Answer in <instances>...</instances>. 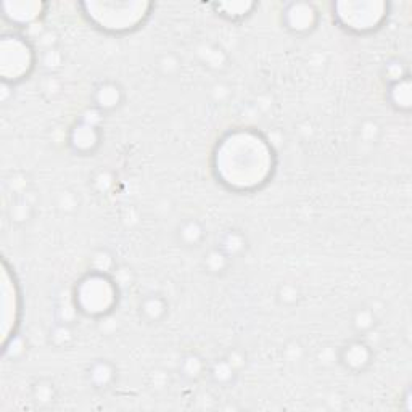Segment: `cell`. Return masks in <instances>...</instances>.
Segmentation results:
<instances>
[{"label": "cell", "mask_w": 412, "mask_h": 412, "mask_svg": "<svg viewBox=\"0 0 412 412\" xmlns=\"http://www.w3.org/2000/svg\"><path fill=\"white\" fill-rule=\"evenodd\" d=\"M372 348L363 340H351L341 348L340 363L351 372H364L372 364Z\"/></svg>", "instance_id": "cell-9"}, {"label": "cell", "mask_w": 412, "mask_h": 412, "mask_svg": "<svg viewBox=\"0 0 412 412\" xmlns=\"http://www.w3.org/2000/svg\"><path fill=\"white\" fill-rule=\"evenodd\" d=\"M227 361H229L231 363V366L233 367V369H236L237 372L242 369V367L245 366V354L242 353V351H238V350H233V351H231L229 354H227V358H226Z\"/></svg>", "instance_id": "cell-32"}, {"label": "cell", "mask_w": 412, "mask_h": 412, "mask_svg": "<svg viewBox=\"0 0 412 412\" xmlns=\"http://www.w3.org/2000/svg\"><path fill=\"white\" fill-rule=\"evenodd\" d=\"M124 100V92L119 84L111 81L101 82L94 92V104L95 109L100 110L101 113L116 110Z\"/></svg>", "instance_id": "cell-11"}, {"label": "cell", "mask_w": 412, "mask_h": 412, "mask_svg": "<svg viewBox=\"0 0 412 412\" xmlns=\"http://www.w3.org/2000/svg\"><path fill=\"white\" fill-rule=\"evenodd\" d=\"M87 380L95 390L110 388L116 380V367L106 359L94 361L87 369Z\"/></svg>", "instance_id": "cell-12"}, {"label": "cell", "mask_w": 412, "mask_h": 412, "mask_svg": "<svg viewBox=\"0 0 412 412\" xmlns=\"http://www.w3.org/2000/svg\"><path fill=\"white\" fill-rule=\"evenodd\" d=\"M36 50L24 37L4 36L0 44V73L7 84H15L29 76L36 65Z\"/></svg>", "instance_id": "cell-4"}, {"label": "cell", "mask_w": 412, "mask_h": 412, "mask_svg": "<svg viewBox=\"0 0 412 412\" xmlns=\"http://www.w3.org/2000/svg\"><path fill=\"white\" fill-rule=\"evenodd\" d=\"M205 372V361H203L199 354L189 353L181 361V373L189 380H196L203 376Z\"/></svg>", "instance_id": "cell-21"}, {"label": "cell", "mask_w": 412, "mask_h": 412, "mask_svg": "<svg viewBox=\"0 0 412 412\" xmlns=\"http://www.w3.org/2000/svg\"><path fill=\"white\" fill-rule=\"evenodd\" d=\"M236 376H237V371L233 369L229 361H227L226 358L218 361V363L211 367V377L216 383H221V385L231 383L232 380L236 378Z\"/></svg>", "instance_id": "cell-25"}, {"label": "cell", "mask_w": 412, "mask_h": 412, "mask_svg": "<svg viewBox=\"0 0 412 412\" xmlns=\"http://www.w3.org/2000/svg\"><path fill=\"white\" fill-rule=\"evenodd\" d=\"M115 256L111 255L109 250H97L91 258V271L100 272V274H113V271L116 269Z\"/></svg>", "instance_id": "cell-22"}, {"label": "cell", "mask_w": 412, "mask_h": 412, "mask_svg": "<svg viewBox=\"0 0 412 412\" xmlns=\"http://www.w3.org/2000/svg\"><path fill=\"white\" fill-rule=\"evenodd\" d=\"M272 150L255 132L240 131L218 145L214 169L221 182L233 190H253L268 181L272 173Z\"/></svg>", "instance_id": "cell-1"}, {"label": "cell", "mask_w": 412, "mask_h": 412, "mask_svg": "<svg viewBox=\"0 0 412 412\" xmlns=\"http://www.w3.org/2000/svg\"><path fill=\"white\" fill-rule=\"evenodd\" d=\"M2 321H4V345L15 337V331L18 326V314H20V291L15 282V277L10 274L7 264H4V276H2Z\"/></svg>", "instance_id": "cell-6"}, {"label": "cell", "mask_w": 412, "mask_h": 412, "mask_svg": "<svg viewBox=\"0 0 412 412\" xmlns=\"http://www.w3.org/2000/svg\"><path fill=\"white\" fill-rule=\"evenodd\" d=\"M36 195L33 189L26 190L21 195H16L10 206V218L15 224H26L28 221L33 219L36 211Z\"/></svg>", "instance_id": "cell-13"}, {"label": "cell", "mask_w": 412, "mask_h": 412, "mask_svg": "<svg viewBox=\"0 0 412 412\" xmlns=\"http://www.w3.org/2000/svg\"><path fill=\"white\" fill-rule=\"evenodd\" d=\"M39 60L42 63V66L47 69V71H55V69H59L61 66V61H63V55L60 54V50L54 47V49H47V50H41V56Z\"/></svg>", "instance_id": "cell-26"}, {"label": "cell", "mask_w": 412, "mask_h": 412, "mask_svg": "<svg viewBox=\"0 0 412 412\" xmlns=\"http://www.w3.org/2000/svg\"><path fill=\"white\" fill-rule=\"evenodd\" d=\"M119 285L110 274L91 271L78 282L74 291V304L78 313L89 318H104L118 304Z\"/></svg>", "instance_id": "cell-3"}, {"label": "cell", "mask_w": 412, "mask_h": 412, "mask_svg": "<svg viewBox=\"0 0 412 412\" xmlns=\"http://www.w3.org/2000/svg\"><path fill=\"white\" fill-rule=\"evenodd\" d=\"M56 205H59V210H61V211L74 213L79 208V196L76 195L74 192L65 190V192L60 194Z\"/></svg>", "instance_id": "cell-29"}, {"label": "cell", "mask_w": 412, "mask_h": 412, "mask_svg": "<svg viewBox=\"0 0 412 412\" xmlns=\"http://www.w3.org/2000/svg\"><path fill=\"white\" fill-rule=\"evenodd\" d=\"M277 300L282 304L291 306V304H295L298 303V300H300V288H298L295 283H283L282 287L278 288Z\"/></svg>", "instance_id": "cell-28"}, {"label": "cell", "mask_w": 412, "mask_h": 412, "mask_svg": "<svg viewBox=\"0 0 412 412\" xmlns=\"http://www.w3.org/2000/svg\"><path fill=\"white\" fill-rule=\"evenodd\" d=\"M33 398L39 406H50L56 399V390L49 380H39L33 386Z\"/></svg>", "instance_id": "cell-24"}, {"label": "cell", "mask_w": 412, "mask_h": 412, "mask_svg": "<svg viewBox=\"0 0 412 412\" xmlns=\"http://www.w3.org/2000/svg\"><path fill=\"white\" fill-rule=\"evenodd\" d=\"M113 182H115V176H113L110 171H99L97 174L94 176L92 184L95 190H97L99 194H106L109 190L113 187Z\"/></svg>", "instance_id": "cell-30"}, {"label": "cell", "mask_w": 412, "mask_h": 412, "mask_svg": "<svg viewBox=\"0 0 412 412\" xmlns=\"http://www.w3.org/2000/svg\"><path fill=\"white\" fill-rule=\"evenodd\" d=\"M5 16L9 18L10 21H14L16 24H21V26H29V24H34L36 21H39V18L44 15V4L37 2H15V4H4Z\"/></svg>", "instance_id": "cell-10"}, {"label": "cell", "mask_w": 412, "mask_h": 412, "mask_svg": "<svg viewBox=\"0 0 412 412\" xmlns=\"http://www.w3.org/2000/svg\"><path fill=\"white\" fill-rule=\"evenodd\" d=\"M256 7V4L253 2H219L214 4V9L219 11V15H223L227 20L238 21L248 16L253 9Z\"/></svg>", "instance_id": "cell-18"}, {"label": "cell", "mask_w": 412, "mask_h": 412, "mask_svg": "<svg viewBox=\"0 0 412 412\" xmlns=\"http://www.w3.org/2000/svg\"><path fill=\"white\" fill-rule=\"evenodd\" d=\"M377 324V316L371 308H359L354 311L351 326L358 333H369Z\"/></svg>", "instance_id": "cell-20"}, {"label": "cell", "mask_w": 412, "mask_h": 412, "mask_svg": "<svg viewBox=\"0 0 412 412\" xmlns=\"http://www.w3.org/2000/svg\"><path fill=\"white\" fill-rule=\"evenodd\" d=\"M218 246L226 253L227 256L232 259V258H237L240 255H243L246 246H248V242H246V237L243 236L242 232L237 231V229H231L219 238Z\"/></svg>", "instance_id": "cell-17"}, {"label": "cell", "mask_w": 412, "mask_h": 412, "mask_svg": "<svg viewBox=\"0 0 412 412\" xmlns=\"http://www.w3.org/2000/svg\"><path fill=\"white\" fill-rule=\"evenodd\" d=\"M205 59L203 63H206V66H210L213 69H219L226 63V55L223 54V50L213 46H206L205 52H200Z\"/></svg>", "instance_id": "cell-27"}, {"label": "cell", "mask_w": 412, "mask_h": 412, "mask_svg": "<svg viewBox=\"0 0 412 412\" xmlns=\"http://www.w3.org/2000/svg\"><path fill=\"white\" fill-rule=\"evenodd\" d=\"M388 97L391 105L399 111H409L412 106V86L411 76H404L403 79L391 82L388 86Z\"/></svg>", "instance_id": "cell-15"}, {"label": "cell", "mask_w": 412, "mask_h": 412, "mask_svg": "<svg viewBox=\"0 0 412 412\" xmlns=\"http://www.w3.org/2000/svg\"><path fill=\"white\" fill-rule=\"evenodd\" d=\"M139 311H141V316L149 322V324H158V322H161L166 318L168 301L164 300L161 295L150 293L142 298Z\"/></svg>", "instance_id": "cell-14"}, {"label": "cell", "mask_w": 412, "mask_h": 412, "mask_svg": "<svg viewBox=\"0 0 412 412\" xmlns=\"http://www.w3.org/2000/svg\"><path fill=\"white\" fill-rule=\"evenodd\" d=\"M74 341V331L69 322H59L50 331V343L56 348H68Z\"/></svg>", "instance_id": "cell-23"}, {"label": "cell", "mask_w": 412, "mask_h": 412, "mask_svg": "<svg viewBox=\"0 0 412 412\" xmlns=\"http://www.w3.org/2000/svg\"><path fill=\"white\" fill-rule=\"evenodd\" d=\"M229 266H231V258L227 256L226 253L219 248V246L206 251L205 256H203V268L210 272V274H214V276L224 274V272L229 269Z\"/></svg>", "instance_id": "cell-19"}, {"label": "cell", "mask_w": 412, "mask_h": 412, "mask_svg": "<svg viewBox=\"0 0 412 412\" xmlns=\"http://www.w3.org/2000/svg\"><path fill=\"white\" fill-rule=\"evenodd\" d=\"M408 69H406L404 63L399 61V60H393L390 61L388 65L385 66V76L388 78V82H396L399 79H403L404 76H408Z\"/></svg>", "instance_id": "cell-31"}, {"label": "cell", "mask_w": 412, "mask_h": 412, "mask_svg": "<svg viewBox=\"0 0 412 412\" xmlns=\"http://www.w3.org/2000/svg\"><path fill=\"white\" fill-rule=\"evenodd\" d=\"M176 238L182 246L192 248V246H199L203 238H205V227L196 219H186L177 226Z\"/></svg>", "instance_id": "cell-16"}, {"label": "cell", "mask_w": 412, "mask_h": 412, "mask_svg": "<svg viewBox=\"0 0 412 412\" xmlns=\"http://www.w3.org/2000/svg\"><path fill=\"white\" fill-rule=\"evenodd\" d=\"M338 23L353 33H372L382 26L388 16L385 2H341L333 5Z\"/></svg>", "instance_id": "cell-5"}, {"label": "cell", "mask_w": 412, "mask_h": 412, "mask_svg": "<svg viewBox=\"0 0 412 412\" xmlns=\"http://www.w3.org/2000/svg\"><path fill=\"white\" fill-rule=\"evenodd\" d=\"M319 21V14L313 4L293 2L283 11L285 28L293 34H308Z\"/></svg>", "instance_id": "cell-7"}, {"label": "cell", "mask_w": 412, "mask_h": 412, "mask_svg": "<svg viewBox=\"0 0 412 412\" xmlns=\"http://www.w3.org/2000/svg\"><path fill=\"white\" fill-rule=\"evenodd\" d=\"M100 141L101 132L99 129V124L87 123L84 119H79L73 126L71 132H69V147L79 155L94 154L99 149Z\"/></svg>", "instance_id": "cell-8"}, {"label": "cell", "mask_w": 412, "mask_h": 412, "mask_svg": "<svg viewBox=\"0 0 412 412\" xmlns=\"http://www.w3.org/2000/svg\"><path fill=\"white\" fill-rule=\"evenodd\" d=\"M149 2H87L82 4L86 16L106 33H129L137 29L150 15Z\"/></svg>", "instance_id": "cell-2"}]
</instances>
